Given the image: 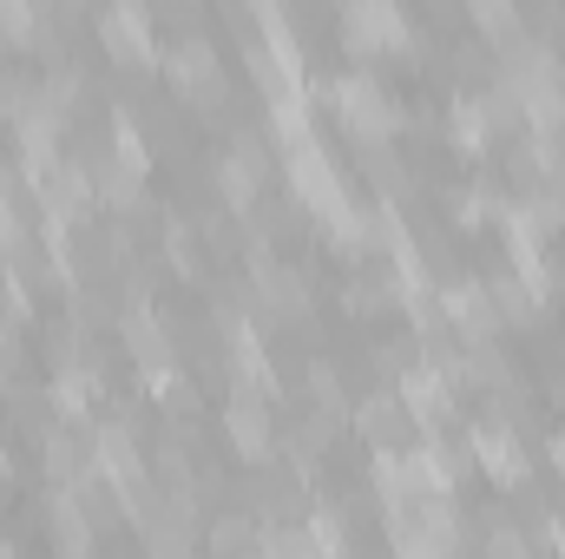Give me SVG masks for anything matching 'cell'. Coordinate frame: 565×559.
<instances>
[{
  "label": "cell",
  "mask_w": 565,
  "mask_h": 559,
  "mask_svg": "<svg viewBox=\"0 0 565 559\" xmlns=\"http://www.w3.org/2000/svg\"><path fill=\"white\" fill-rule=\"evenodd\" d=\"M282 184H289V198L309 218H322V231L355 211V198H349V184H342V171H335V158H329L322 139H302V145L282 151Z\"/></svg>",
  "instance_id": "6da1fadb"
},
{
  "label": "cell",
  "mask_w": 565,
  "mask_h": 559,
  "mask_svg": "<svg viewBox=\"0 0 565 559\" xmlns=\"http://www.w3.org/2000/svg\"><path fill=\"white\" fill-rule=\"evenodd\" d=\"M322 99L335 106V119L349 126V139H355V145H388V133L408 119V113H402V99H395L369 66H355V73L329 80V86H322Z\"/></svg>",
  "instance_id": "7a4b0ae2"
},
{
  "label": "cell",
  "mask_w": 565,
  "mask_h": 559,
  "mask_svg": "<svg viewBox=\"0 0 565 559\" xmlns=\"http://www.w3.org/2000/svg\"><path fill=\"white\" fill-rule=\"evenodd\" d=\"M335 27H342V46H349L355 60H382V53L415 46V27H408V13H402L395 0H349Z\"/></svg>",
  "instance_id": "3957f363"
},
{
  "label": "cell",
  "mask_w": 565,
  "mask_h": 559,
  "mask_svg": "<svg viewBox=\"0 0 565 559\" xmlns=\"http://www.w3.org/2000/svg\"><path fill=\"white\" fill-rule=\"evenodd\" d=\"M250 289H257L264 323H309V316H316L302 271H296V264H282L270 244H257V251H250Z\"/></svg>",
  "instance_id": "277c9868"
},
{
  "label": "cell",
  "mask_w": 565,
  "mask_h": 559,
  "mask_svg": "<svg viewBox=\"0 0 565 559\" xmlns=\"http://www.w3.org/2000/svg\"><path fill=\"white\" fill-rule=\"evenodd\" d=\"M164 73H171V86L184 93V99H198V113H217L231 93H224V66H217V46L204 40V33H178L171 46H164Z\"/></svg>",
  "instance_id": "5b68a950"
},
{
  "label": "cell",
  "mask_w": 565,
  "mask_h": 559,
  "mask_svg": "<svg viewBox=\"0 0 565 559\" xmlns=\"http://www.w3.org/2000/svg\"><path fill=\"white\" fill-rule=\"evenodd\" d=\"M119 336H126V356L139 362V376L151 382V389H164V382L178 376V336L164 329V316H158L151 303L119 309Z\"/></svg>",
  "instance_id": "8992f818"
},
{
  "label": "cell",
  "mask_w": 565,
  "mask_h": 559,
  "mask_svg": "<svg viewBox=\"0 0 565 559\" xmlns=\"http://www.w3.org/2000/svg\"><path fill=\"white\" fill-rule=\"evenodd\" d=\"M99 40H106V53L126 60V66H151V60H164V46H158V20H151V7H139V0H113V7L99 13Z\"/></svg>",
  "instance_id": "52a82bcc"
},
{
  "label": "cell",
  "mask_w": 565,
  "mask_h": 559,
  "mask_svg": "<svg viewBox=\"0 0 565 559\" xmlns=\"http://www.w3.org/2000/svg\"><path fill=\"white\" fill-rule=\"evenodd\" d=\"M440 323H447V336H454V342H467V349L493 342L500 316H493V296H487V283H473V277L440 283Z\"/></svg>",
  "instance_id": "ba28073f"
},
{
  "label": "cell",
  "mask_w": 565,
  "mask_h": 559,
  "mask_svg": "<svg viewBox=\"0 0 565 559\" xmlns=\"http://www.w3.org/2000/svg\"><path fill=\"white\" fill-rule=\"evenodd\" d=\"M33 191H40V204H46V224H79V218L99 204L93 171H86L79 158H53V165L33 178Z\"/></svg>",
  "instance_id": "9c48e42d"
},
{
  "label": "cell",
  "mask_w": 565,
  "mask_h": 559,
  "mask_svg": "<svg viewBox=\"0 0 565 559\" xmlns=\"http://www.w3.org/2000/svg\"><path fill=\"white\" fill-rule=\"evenodd\" d=\"M467 454H473V461H480L500 487H526V481H533V454H526L520 428H507V421H473Z\"/></svg>",
  "instance_id": "30bf717a"
},
{
  "label": "cell",
  "mask_w": 565,
  "mask_h": 559,
  "mask_svg": "<svg viewBox=\"0 0 565 559\" xmlns=\"http://www.w3.org/2000/svg\"><path fill=\"white\" fill-rule=\"evenodd\" d=\"M224 362H231L237 389H250V395H270V389H277L270 349H264V336H257L250 316H224Z\"/></svg>",
  "instance_id": "8fae6325"
},
{
  "label": "cell",
  "mask_w": 565,
  "mask_h": 559,
  "mask_svg": "<svg viewBox=\"0 0 565 559\" xmlns=\"http://www.w3.org/2000/svg\"><path fill=\"white\" fill-rule=\"evenodd\" d=\"M224 434H231V447H237L244 461H270V454H277L270 402L250 395V389H231V402H224Z\"/></svg>",
  "instance_id": "7c38bea8"
},
{
  "label": "cell",
  "mask_w": 565,
  "mask_h": 559,
  "mask_svg": "<svg viewBox=\"0 0 565 559\" xmlns=\"http://www.w3.org/2000/svg\"><path fill=\"white\" fill-rule=\"evenodd\" d=\"M375 494H382V507L395 514V507H415L434 494V474H427V454L422 447H402V454H375Z\"/></svg>",
  "instance_id": "4fadbf2b"
},
{
  "label": "cell",
  "mask_w": 565,
  "mask_h": 559,
  "mask_svg": "<svg viewBox=\"0 0 565 559\" xmlns=\"http://www.w3.org/2000/svg\"><path fill=\"white\" fill-rule=\"evenodd\" d=\"M355 428L375 441V454H402L415 421H408V409H402V395H395V389H375V395L355 409Z\"/></svg>",
  "instance_id": "5bb4252c"
},
{
  "label": "cell",
  "mask_w": 565,
  "mask_h": 559,
  "mask_svg": "<svg viewBox=\"0 0 565 559\" xmlns=\"http://www.w3.org/2000/svg\"><path fill=\"white\" fill-rule=\"evenodd\" d=\"M40 454H46V474H53L60 487H79V481L93 474V434H79V428H53V434L40 441Z\"/></svg>",
  "instance_id": "9a60e30c"
},
{
  "label": "cell",
  "mask_w": 565,
  "mask_h": 559,
  "mask_svg": "<svg viewBox=\"0 0 565 559\" xmlns=\"http://www.w3.org/2000/svg\"><path fill=\"white\" fill-rule=\"evenodd\" d=\"M447 139L460 145V151H487V145H493L487 99H480V93H454V106H447Z\"/></svg>",
  "instance_id": "2e32d148"
},
{
  "label": "cell",
  "mask_w": 565,
  "mask_h": 559,
  "mask_svg": "<svg viewBox=\"0 0 565 559\" xmlns=\"http://www.w3.org/2000/svg\"><path fill=\"white\" fill-rule=\"evenodd\" d=\"M362 171L375 178L382 204H402V198H408V165H402L395 145H362Z\"/></svg>",
  "instance_id": "e0dca14e"
},
{
  "label": "cell",
  "mask_w": 565,
  "mask_h": 559,
  "mask_svg": "<svg viewBox=\"0 0 565 559\" xmlns=\"http://www.w3.org/2000/svg\"><path fill=\"white\" fill-rule=\"evenodd\" d=\"M467 20L493 40V53H500V46H513V40L526 33V20H520V7H513V0H473V7H467Z\"/></svg>",
  "instance_id": "ac0fdd59"
},
{
  "label": "cell",
  "mask_w": 565,
  "mask_h": 559,
  "mask_svg": "<svg viewBox=\"0 0 565 559\" xmlns=\"http://www.w3.org/2000/svg\"><path fill=\"white\" fill-rule=\"evenodd\" d=\"M487 296H493V316H500V323H520V329H526V323H540V296L513 277V271L487 283Z\"/></svg>",
  "instance_id": "d6986e66"
},
{
  "label": "cell",
  "mask_w": 565,
  "mask_h": 559,
  "mask_svg": "<svg viewBox=\"0 0 565 559\" xmlns=\"http://www.w3.org/2000/svg\"><path fill=\"white\" fill-rule=\"evenodd\" d=\"M0 40L7 46H46V13L33 0H0Z\"/></svg>",
  "instance_id": "ffe728a7"
},
{
  "label": "cell",
  "mask_w": 565,
  "mask_h": 559,
  "mask_svg": "<svg viewBox=\"0 0 565 559\" xmlns=\"http://www.w3.org/2000/svg\"><path fill=\"white\" fill-rule=\"evenodd\" d=\"M302 534H309L316 559H349V520H342L335 507H316V514L302 520Z\"/></svg>",
  "instance_id": "44dd1931"
},
{
  "label": "cell",
  "mask_w": 565,
  "mask_h": 559,
  "mask_svg": "<svg viewBox=\"0 0 565 559\" xmlns=\"http://www.w3.org/2000/svg\"><path fill=\"white\" fill-rule=\"evenodd\" d=\"M309 395H316V409H322V415L349 421V395H342V382H335V369H329V362H316V369H309Z\"/></svg>",
  "instance_id": "7402d4cb"
},
{
  "label": "cell",
  "mask_w": 565,
  "mask_h": 559,
  "mask_svg": "<svg viewBox=\"0 0 565 559\" xmlns=\"http://www.w3.org/2000/svg\"><path fill=\"white\" fill-rule=\"evenodd\" d=\"M250 527H257V514H217L211 520V547L217 553H244L250 547Z\"/></svg>",
  "instance_id": "603a6c76"
},
{
  "label": "cell",
  "mask_w": 565,
  "mask_h": 559,
  "mask_svg": "<svg viewBox=\"0 0 565 559\" xmlns=\"http://www.w3.org/2000/svg\"><path fill=\"white\" fill-rule=\"evenodd\" d=\"M487 559H540V553H533V540H526L513 520H493V527H487Z\"/></svg>",
  "instance_id": "cb8c5ba5"
},
{
  "label": "cell",
  "mask_w": 565,
  "mask_h": 559,
  "mask_svg": "<svg viewBox=\"0 0 565 559\" xmlns=\"http://www.w3.org/2000/svg\"><path fill=\"white\" fill-rule=\"evenodd\" d=\"M164 251H171V264H178L184 277L198 271V238H191V224H178V218H171V224H164Z\"/></svg>",
  "instance_id": "d4e9b609"
},
{
  "label": "cell",
  "mask_w": 565,
  "mask_h": 559,
  "mask_svg": "<svg viewBox=\"0 0 565 559\" xmlns=\"http://www.w3.org/2000/svg\"><path fill=\"white\" fill-rule=\"evenodd\" d=\"M20 244H26V224H20V211H13V191H0V264H7Z\"/></svg>",
  "instance_id": "484cf974"
},
{
  "label": "cell",
  "mask_w": 565,
  "mask_h": 559,
  "mask_svg": "<svg viewBox=\"0 0 565 559\" xmlns=\"http://www.w3.org/2000/svg\"><path fill=\"white\" fill-rule=\"evenodd\" d=\"M13 369H20V336H13V323H0V382L13 389Z\"/></svg>",
  "instance_id": "4316f807"
},
{
  "label": "cell",
  "mask_w": 565,
  "mask_h": 559,
  "mask_svg": "<svg viewBox=\"0 0 565 559\" xmlns=\"http://www.w3.org/2000/svg\"><path fill=\"white\" fill-rule=\"evenodd\" d=\"M546 454H553V467L565 474V434H553V447H546Z\"/></svg>",
  "instance_id": "83f0119b"
},
{
  "label": "cell",
  "mask_w": 565,
  "mask_h": 559,
  "mask_svg": "<svg viewBox=\"0 0 565 559\" xmlns=\"http://www.w3.org/2000/svg\"><path fill=\"white\" fill-rule=\"evenodd\" d=\"M244 559H270V553H264V547H257V553H244Z\"/></svg>",
  "instance_id": "f1b7e54d"
},
{
  "label": "cell",
  "mask_w": 565,
  "mask_h": 559,
  "mask_svg": "<svg viewBox=\"0 0 565 559\" xmlns=\"http://www.w3.org/2000/svg\"><path fill=\"white\" fill-rule=\"evenodd\" d=\"M0 474H7V447H0Z\"/></svg>",
  "instance_id": "f546056e"
}]
</instances>
